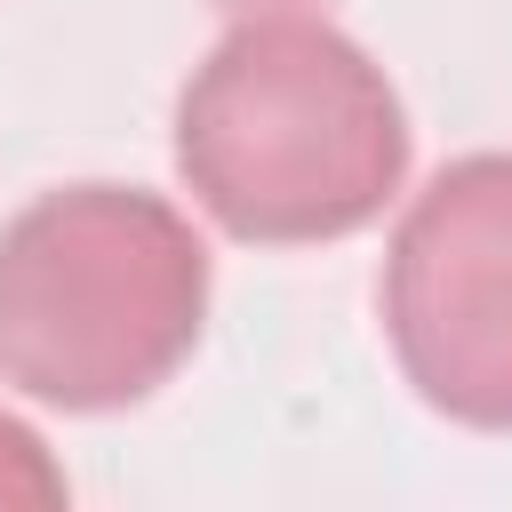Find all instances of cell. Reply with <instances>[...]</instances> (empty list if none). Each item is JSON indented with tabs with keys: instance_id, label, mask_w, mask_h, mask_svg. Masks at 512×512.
<instances>
[{
	"instance_id": "cell-5",
	"label": "cell",
	"mask_w": 512,
	"mask_h": 512,
	"mask_svg": "<svg viewBox=\"0 0 512 512\" xmlns=\"http://www.w3.org/2000/svg\"><path fill=\"white\" fill-rule=\"evenodd\" d=\"M224 8H240V16H248V8H304V0H224Z\"/></svg>"
},
{
	"instance_id": "cell-2",
	"label": "cell",
	"mask_w": 512,
	"mask_h": 512,
	"mask_svg": "<svg viewBox=\"0 0 512 512\" xmlns=\"http://www.w3.org/2000/svg\"><path fill=\"white\" fill-rule=\"evenodd\" d=\"M208 248L144 184H64L0 224V384L64 416L152 400L200 344Z\"/></svg>"
},
{
	"instance_id": "cell-4",
	"label": "cell",
	"mask_w": 512,
	"mask_h": 512,
	"mask_svg": "<svg viewBox=\"0 0 512 512\" xmlns=\"http://www.w3.org/2000/svg\"><path fill=\"white\" fill-rule=\"evenodd\" d=\"M0 504H64V464L8 408H0Z\"/></svg>"
},
{
	"instance_id": "cell-3",
	"label": "cell",
	"mask_w": 512,
	"mask_h": 512,
	"mask_svg": "<svg viewBox=\"0 0 512 512\" xmlns=\"http://www.w3.org/2000/svg\"><path fill=\"white\" fill-rule=\"evenodd\" d=\"M376 304L424 408L512 432V152H464L400 208Z\"/></svg>"
},
{
	"instance_id": "cell-1",
	"label": "cell",
	"mask_w": 512,
	"mask_h": 512,
	"mask_svg": "<svg viewBox=\"0 0 512 512\" xmlns=\"http://www.w3.org/2000/svg\"><path fill=\"white\" fill-rule=\"evenodd\" d=\"M176 176L232 240L320 248L400 200L408 112L328 16L248 8L176 96Z\"/></svg>"
}]
</instances>
